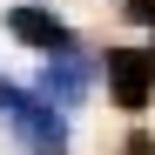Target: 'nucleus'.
I'll return each instance as SVG.
<instances>
[{"mask_svg": "<svg viewBox=\"0 0 155 155\" xmlns=\"http://www.w3.org/2000/svg\"><path fill=\"white\" fill-rule=\"evenodd\" d=\"M7 121H14V142L27 155H61L68 148V115H61L54 94H20L7 108Z\"/></svg>", "mask_w": 155, "mask_h": 155, "instance_id": "nucleus-1", "label": "nucleus"}, {"mask_svg": "<svg viewBox=\"0 0 155 155\" xmlns=\"http://www.w3.org/2000/svg\"><path fill=\"white\" fill-rule=\"evenodd\" d=\"M101 74H108V94L115 108H148L155 101V47H108L101 54Z\"/></svg>", "mask_w": 155, "mask_h": 155, "instance_id": "nucleus-2", "label": "nucleus"}, {"mask_svg": "<svg viewBox=\"0 0 155 155\" xmlns=\"http://www.w3.org/2000/svg\"><path fill=\"white\" fill-rule=\"evenodd\" d=\"M7 34H14V41H27V47H41V54L74 47V27H68L61 14H47V7H14V14H7Z\"/></svg>", "mask_w": 155, "mask_h": 155, "instance_id": "nucleus-3", "label": "nucleus"}, {"mask_svg": "<svg viewBox=\"0 0 155 155\" xmlns=\"http://www.w3.org/2000/svg\"><path fill=\"white\" fill-rule=\"evenodd\" d=\"M81 88H88V68L74 61V47L47 54V68H41V94H54L61 108H68V101H81Z\"/></svg>", "mask_w": 155, "mask_h": 155, "instance_id": "nucleus-4", "label": "nucleus"}, {"mask_svg": "<svg viewBox=\"0 0 155 155\" xmlns=\"http://www.w3.org/2000/svg\"><path fill=\"white\" fill-rule=\"evenodd\" d=\"M121 14L135 20V27H155V0H121Z\"/></svg>", "mask_w": 155, "mask_h": 155, "instance_id": "nucleus-5", "label": "nucleus"}, {"mask_svg": "<svg viewBox=\"0 0 155 155\" xmlns=\"http://www.w3.org/2000/svg\"><path fill=\"white\" fill-rule=\"evenodd\" d=\"M20 94H27V88H14V81H7V74H0V115H7V108H14V101H20Z\"/></svg>", "mask_w": 155, "mask_h": 155, "instance_id": "nucleus-6", "label": "nucleus"}, {"mask_svg": "<svg viewBox=\"0 0 155 155\" xmlns=\"http://www.w3.org/2000/svg\"><path fill=\"white\" fill-rule=\"evenodd\" d=\"M128 155H155V135H128Z\"/></svg>", "mask_w": 155, "mask_h": 155, "instance_id": "nucleus-7", "label": "nucleus"}]
</instances>
